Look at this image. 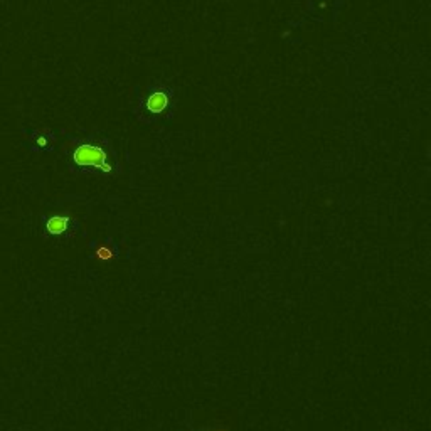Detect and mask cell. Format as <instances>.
I'll use <instances>...</instances> for the list:
<instances>
[{"label": "cell", "mask_w": 431, "mask_h": 431, "mask_svg": "<svg viewBox=\"0 0 431 431\" xmlns=\"http://www.w3.org/2000/svg\"><path fill=\"white\" fill-rule=\"evenodd\" d=\"M167 105H169L167 95H165V93H160V91L150 95L149 100H147V108H149V111H152V113H162V111L167 108Z\"/></svg>", "instance_id": "cell-3"}, {"label": "cell", "mask_w": 431, "mask_h": 431, "mask_svg": "<svg viewBox=\"0 0 431 431\" xmlns=\"http://www.w3.org/2000/svg\"><path fill=\"white\" fill-rule=\"evenodd\" d=\"M73 160L78 165L83 167H95L103 170L105 174L111 172V165L108 164L106 152L95 145H80L78 149L73 152Z\"/></svg>", "instance_id": "cell-1"}, {"label": "cell", "mask_w": 431, "mask_h": 431, "mask_svg": "<svg viewBox=\"0 0 431 431\" xmlns=\"http://www.w3.org/2000/svg\"><path fill=\"white\" fill-rule=\"evenodd\" d=\"M37 143L41 145V147H46L47 141H46V138H37Z\"/></svg>", "instance_id": "cell-5"}, {"label": "cell", "mask_w": 431, "mask_h": 431, "mask_svg": "<svg viewBox=\"0 0 431 431\" xmlns=\"http://www.w3.org/2000/svg\"><path fill=\"white\" fill-rule=\"evenodd\" d=\"M96 256L100 259H110L113 254H111V251L108 248H98L96 249Z\"/></svg>", "instance_id": "cell-4"}, {"label": "cell", "mask_w": 431, "mask_h": 431, "mask_svg": "<svg viewBox=\"0 0 431 431\" xmlns=\"http://www.w3.org/2000/svg\"><path fill=\"white\" fill-rule=\"evenodd\" d=\"M67 226H69V216L66 214H56L46 221V231L51 236H61L66 233Z\"/></svg>", "instance_id": "cell-2"}]
</instances>
